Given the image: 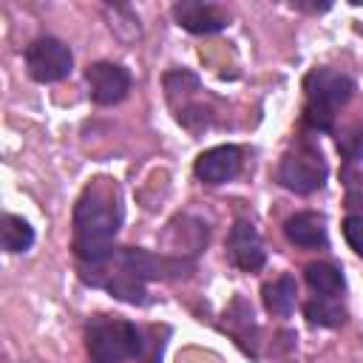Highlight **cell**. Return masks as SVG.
<instances>
[{
	"instance_id": "2e32d148",
	"label": "cell",
	"mask_w": 363,
	"mask_h": 363,
	"mask_svg": "<svg viewBox=\"0 0 363 363\" xmlns=\"http://www.w3.org/2000/svg\"><path fill=\"white\" fill-rule=\"evenodd\" d=\"M343 238L363 258V213H349L343 218Z\"/></svg>"
},
{
	"instance_id": "ba28073f",
	"label": "cell",
	"mask_w": 363,
	"mask_h": 363,
	"mask_svg": "<svg viewBox=\"0 0 363 363\" xmlns=\"http://www.w3.org/2000/svg\"><path fill=\"white\" fill-rule=\"evenodd\" d=\"M227 255L244 272H255V269L264 267L267 250H264V241H261L258 230L250 221H235L233 224V230L227 235Z\"/></svg>"
},
{
	"instance_id": "4fadbf2b",
	"label": "cell",
	"mask_w": 363,
	"mask_h": 363,
	"mask_svg": "<svg viewBox=\"0 0 363 363\" xmlns=\"http://www.w3.org/2000/svg\"><path fill=\"white\" fill-rule=\"evenodd\" d=\"M0 241L6 252H26L34 244V227L20 216L6 213L0 218Z\"/></svg>"
},
{
	"instance_id": "5bb4252c",
	"label": "cell",
	"mask_w": 363,
	"mask_h": 363,
	"mask_svg": "<svg viewBox=\"0 0 363 363\" xmlns=\"http://www.w3.org/2000/svg\"><path fill=\"white\" fill-rule=\"evenodd\" d=\"M303 315L312 326H326V329H335L346 320V309L337 298H312L303 303Z\"/></svg>"
},
{
	"instance_id": "8992f818",
	"label": "cell",
	"mask_w": 363,
	"mask_h": 363,
	"mask_svg": "<svg viewBox=\"0 0 363 363\" xmlns=\"http://www.w3.org/2000/svg\"><path fill=\"white\" fill-rule=\"evenodd\" d=\"M74 54L57 37H37L26 45V71L34 82H60L71 74Z\"/></svg>"
},
{
	"instance_id": "7c38bea8",
	"label": "cell",
	"mask_w": 363,
	"mask_h": 363,
	"mask_svg": "<svg viewBox=\"0 0 363 363\" xmlns=\"http://www.w3.org/2000/svg\"><path fill=\"white\" fill-rule=\"evenodd\" d=\"M303 278H306L309 289H312L315 295H320V298H337V295L343 292V286H346L340 269L332 267V264H326V261L309 264V267L303 269Z\"/></svg>"
},
{
	"instance_id": "9a60e30c",
	"label": "cell",
	"mask_w": 363,
	"mask_h": 363,
	"mask_svg": "<svg viewBox=\"0 0 363 363\" xmlns=\"http://www.w3.org/2000/svg\"><path fill=\"white\" fill-rule=\"evenodd\" d=\"M295 295H298L295 278L292 275H281V278H275L272 284L264 286V306L272 315H289L292 306H295Z\"/></svg>"
},
{
	"instance_id": "52a82bcc",
	"label": "cell",
	"mask_w": 363,
	"mask_h": 363,
	"mask_svg": "<svg viewBox=\"0 0 363 363\" xmlns=\"http://www.w3.org/2000/svg\"><path fill=\"white\" fill-rule=\"evenodd\" d=\"M85 82L88 94L96 105H116L128 96L130 91V74L119 62H91L85 68Z\"/></svg>"
},
{
	"instance_id": "8fae6325",
	"label": "cell",
	"mask_w": 363,
	"mask_h": 363,
	"mask_svg": "<svg viewBox=\"0 0 363 363\" xmlns=\"http://www.w3.org/2000/svg\"><path fill=\"white\" fill-rule=\"evenodd\" d=\"M284 235L295 244V247H326V218L315 210H301L295 216L286 218L284 224Z\"/></svg>"
},
{
	"instance_id": "e0dca14e",
	"label": "cell",
	"mask_w": 363,
	"mask_h": 363,
	"mask_svg": "<svg viewBox=\"0 0 363 363\" xmlns=\"http://www.w3.org/2000/svg\"><path fill=\"white\" fill-rule=\"evenodd\" d=\"M343 182H346V201H349V207L363 204V167L354 173L352 164H346L343 167Z\"/></svg>"
},
{
	"instance_id": "5b68a950",
	"label": "cell",
	"mask_w": 363,
	"mask_h": 363,
	"mask_svg": "<svg viewBox=\"0 0 363 363\" xmlns=\"http://www.w3.org/2000/svg\"><path fill=\"white\" fill-rule=\"evenodd\" d=\"M111 261L119 264L125 272H130L139 281H164V278H182V275L193 272V261L156 255L142 247H113Z\"/></svg>"
},
{
	"instance_id": "6da1fadb",
	"label": "cell",
	"mask_w": 363,
	"mask_h": 363,
	"mask_svg": "<svg viewBox=\"0 0 363 363\" xmlns=\"http://www.w3.org/2000/svg\"><path fill=\"white\" fill-rule=\"evenodd\" d=\"M122 224L119 187L113 179H94L74 207V252L82 264L102 261L113 250V238Z\"/></svg>"
},
{
	"instance_id": "277c9868",
	"label": "cell",
	"mask_w": 363,
	"mask_h": 363,
	"mask_svg": "<svg viewBox=\"0 0 363 363\" xmlns=\"http://www.w3.org/2000/svg\"><path fill=\"white\" fill-rule=\"evenodd\" d=\"M275 179H278L281 187H286L292 193H301V196H309V193L320 190L323 182H326V159L318 150V145L303 139L281 156Z\"/></svg>"
},
{
	"instance_id": "30bf717a",
	"label": "cell",
	"mask_w": 363,
	"mask_h": 363,
	"mask_svg": "<svg viewBox=\"0 0 363 363\" xmlns=\"http://www.w3.org/2000/svg\"><path fill=\"white\" fill-rule=\"evenodd\" d=\"M241 170V150L235 145H216L204 153H199L193 173L204 184H224L235 179Z\"/></svg>"
},
{
	"instance_id": "7a4b0ae2",
	"label": "cell",
	"mask_w": 363,
	"mask_h": 363,
	"mask_svg": "<svg viewBox=\"0 0 363 363\" xmlns=\"http://www.w3.org/2000/svg\"><path fill=\"white\" fill-rule=\"evenodd\" d=\"M303 91H306L303 122L312 130H332L335 111L346 105L354 94V79L335 68H312L303 79Z\"/></svg>"
},
{
	"instance_id": "3957f363",
	"label": "cell",
	"mask_w": 363,
	"mask_h": 363,
	"mask_svg": "<svg viewBox=\"0 0 363 363\" xmlns=\"http://www.w3.org/2000/svg\"><path fill=\"white\" fill-rule=\"evenodd\" d=\"M91 363H125L142 354V332L130 320H96L85 337Z\"/></svg>"
},
{
	"instance_id": "9c48e42d",
	"label": "cell",
	"mask_w": 363,
	"mask_h": 363,
	"mask_svg": "<svg viewBox=\"0 0 363 363\" xmlns=\"http://www.w3.org/2000/svg\"><path fill=\"white\" fill-rule=\"evenodd\" d=\"M173 20L190 34H216L230 23V14L216 3L179 0L173 6Z\"/></svg>"
}]
</instances>
